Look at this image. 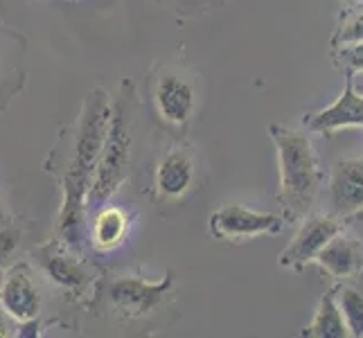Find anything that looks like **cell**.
I'll return each instance as SVG.
<instances>
[{"instance_id": "obj_1", "label": "cell", "mask_w": 363, "mask_h": 338, "mask_svg": "<svg viewBox=\"0 0 363 338\" xmlns=\"http://www.w3.org/2000/svg\"><path fill=\"white\" fill-rule=\"evenodd\" d=\"M135 106L138 97L133 81L124 79L111 104L106 137L89 187V212L106 205L129 179L135 145Z\"/></svg>"}, {"instance_id": "obj_2", "label": "cell", "mask_w": 363, "mask_h": 338, "mask_svg": "<svg viewBox=\"0 0 363 338\" xmlns=\"http://www.w3.org/2000/svg\"><path fill=\"white\" fill-rule=\"evenodd\" d=\"M269 135L278 149L280 190L284 221H300L309 215L320 190V167L311 137L294 127L269 124Z\"/></svg>"}, {"instance_id": "obj_3", "label": "cell", "mask_w": 363, "mask_h": 338, "mask_svg": "<svg viewBox=\"0 0 363 338\" xmlns=\"http://www.w3.org/2000/svg\"><path fill=\"white\" fill-rule=\"evenodd\" d=\"M174 273L167 271L160 280H147L143 275H111L97 278L89 298V311L93 316L138 322L156 316L165 307L174 289Z\"/></svg>"}, {"instance_id": "obj_4", "label": "cell", "mask_w": 363, "mask_h": 338, "mask_svg": "<svg viewBox=\"0 0 363 338\" xmlns=\"http://www.w3.org/2000/svg\"><path fill=\"white\" fill-rule=\"evenodd\" d=\"M30 264L70 303H84L93 293L97 275L79 250L59 240H48L30 248Z\"/></svg>"}, {"instance_id": "obj_5", "label": "cell", "mask_w": 363, "mask_h": 338, "mask_svg": "<svg viewBox=\"0 0 363 338\" xmlns=\"http://www.w3.org/2000/svg\"><path fill=\"white\" fill-rule=\"evenodd\" d=\"M152 104L165 127L185 129L199 104L194 79L181 68H162L152 84Z\"/></svg>"}, {"instance_id": "obj_6", "label": "cell", "mask_w": 363, "mask_h": 338, "mask_svg": "<svg viewBox=\"0 0 363 338\" xmlns=\"http://www.w3.org/2000/svg\"><path fill=\"white\" fill-rule=\"evenodd\" d=\"M284 217L271 215V212H259L246 208L242 203H226L210 212L208 217V232L212 240L226 244H242L257 240L264 235H280L284 228Z\"/></svg>"}, {"instance_id": "obj_7", "label": "cell", "mask_w": 363, "mask_h": 338, "mask_svg": "<svg viewBox=\"0 0 363 338\" xmlns=\"http://www.w3.org/2000/svg\"><path fill=\"white\" fill-rule=\"evenodd\" d=\"M199 156L187 145H174L154 169V198L158 205H181L196 190Z\"/></svg>"}, {"instance_id": "obj_8", "label": "cell", "mask_w": 363, "mask_h": 338, "mask_svg": "<svg viewBox=\"0 0 363 338\" xmlns=\"http://www.w3.org/2000/svg\"><path fill=\"white\" fill-rule=\"evenodd\" d=\"M0 309L16 325L36 320L43 309V295L36 284L30 261H14L3 271L0 282Z\"/></svg>"}, {"instance_id": "obj_9", "label": "cell", "mask_w": 363, "mask_h": 338, "mask_svg": "<svg viewBox=\"0 0 363 338\" xmlns=\"http://www.w3.org/2000/svg\"><path fill=\"white\" fill-rule=\"evenodd\" d=\"M341 230L343 219L332 215V212H328V215H309L294 235V240L280 253L278 264L289 271H303L307 264L316 259L323 246Z\"/></svg>"}, {"instance_id": "obj_10", "label": "cell", "mask_w": 363, "mask_h": 338, "mask_svg": "<svg viewBox=\"0 0 363 338\" xmlns=\"http://www.w3.org/2000/svg\"><path fill=\"white\" fill-rule=\"evenodd\" d=\"M305 127L316 133H334L345 127H363V95L354 89V74L345 72V86L334 102L305 118Z\"/></svg>"}, {"instance_id": "obj_11", "label": "cell", "mask_w": 363, "mask_h": 338, "mask_svg": "<svg viewBox=\"0 0 363 338\" xmlns=\"http://www.w3.org/2000/svg\"><path fill=\"white\" fill-rule=\"evenodd\" d=\"M332 215L339 219L354 217L363 210V158H341L330 171Z\"/></svg>"}, {"instance_id": "obj_12", "label": "cell", "mask_w": 363, "mask_h": 338, "mask_svg": "<svg viewBox=\"0 0 363 338\" xmlns=\"http://www.w3.org/2000/svg\"><path fill=\"white\" fill-rule=\"evenodd\" d=\"M314 261L334 280H352L363 273V242L341 230L323 246Z\"/></svg>"}, {"instance_id": "obj_13", "label": "cell", "mask_w": 363, "mask_h": 338, "mask_svg": "<svg viewBox=\"0 0 363 338\" xmlns=\"http://www.w3.org/2000/svg\"><path fill=\"white\" fill-rule=\"evenodd\" d=\"M25 50V39L9 28H0V111H5L9 99L18 95L25 81V72L18 66Z\"/></svg>"}, {"instance_id": "obj_14", "label": "cell", "mask_w": 363, "mask_h": 338, "mask_svg": "<svg viewBox=\"0 0 363 338\" xmlns=\"http://www.w3.org/2000/svg\"><path fill=\"white\" fill-rule=\"evenodd\" d=\"M129 235V215L120 205H102L95 210L91 221L89 242L97 253H111L124 244Z\"/></svg>"}, {"instance_id": "obj_15", "label": "cell", "mask_w": 363, "mask_h": 338, "mask_svg": "<svg viewBox=\"0 0 363 338\" xmlns=\"http://www.w3.org/2000/svg\"><path fill=\"white\" fill-rule=\"evenodd\" d=\"M300 336H307V338H345L347 336L339 303H336V286L318 300L314 318H311V322L300 332Z\"/></svg>"}, {"instance_id": "obj_16", "label": "cell", "mask_w": 363, "mask_h": 338, "mask_svg": "<svg viewBox=\"0 0 363 338\" xmlns=\"http://www.w3.org/2000/svg\"><path fill=\"white\" fill-rule=\"evenodd\" d=\"M336 303H339L347 336L363 338V293L352 286H336Z\"/></svg>"}, {"instance_id": "obj_17", "label": "cell", "mask_w": 363, "mask_h": 338, "mask_svg": "<svg viewBox=\"0 0 363 338\" xmlns=\"http://www.w3.org/2000/svg\"><path fill=\"white\" fill-rule=\"evenodd\" d=\"M23 230L14 223L0 225V269H9L16 261V255L21 250Z\"/></svg>"}, {"instance_id": "obj_18", "label": "cell", "mask_w": 363, "mask_h": 338, "mask_svg": "<svg viewBox=\"0 0 363 338\" xmlns=\"http://www.w3.org/2000/svg\"><path fill=\"white\" fill-rule=\"evenodd\" d=\"M361 41H363V9L345 16L341 28L334 34V47L352 45V43H361Z\"/></svg>"}, {"instance_id": "obj_19", "label": "cell", "mask_w": 363, "mask_h": 338, "mask_svg": "<svg viewBox=\"0 0 363 338\" xmlns=\"http://www.w3.org/2000/svg\"><path fill=\"white\" fill-rule=\"evenodd\" d=\"M336 66H339L343 72H363V41L361 43H352V45H343L334 52Z\"/></svg>"}, {"instance_id": "obj_20", "label": "cell", "mask_w": 363, "mask_h": 338, "mask_svg": "<svg viewBox=\"0 0 363 338\" xmlns=\"http://www.w3.org/2000/svg\"><path fill=\"white\" fill-rule=\"evenodd\" d=\"M160 3H169L167 7H174L179 11H185L187 7L192 9H201V5H219L223 0H160Z\"/></svg>"}, {"instance_id": "obj_21", "label": "cell", "mask_w": 363, "mask_h": 338, "mask_svg": "<svg viewBox=\"0 0 363 338\" xmlns=\"http://www.w3.org/2000/svg\"><path fill=\"white\" fill-rule=\"evenodd\" d=\"M14 320H11L3 309H0V338H7V336H14Z\"/></svg>"}, {"instance_id": "obj_22", "label": "cell", "mask_w": 363, "mask_h": 338, "mask_svg": "<svg viewBox=\"0 0 363 338\" xmlns=\"http://www.w3.org/2000/svg\"><path fill=\"white\" fill-rule=\"evenodd\" d=\"M5 223H11V215L3 201V194H0V225H5Z\"/></svg>"}, {"instance_id": "obj_23", "label": "cell", "mask_w": 363, "mask_h": 338, "mask_svg": "<svg viewBox=\"0 0 363 338\" xmlns=\"http://www.w3.org/2000/svg\"><path fill=\"white\" fill-rule=\"evenodd\" d=\"M354 219H357V221H359V223L363 225V210H359V212H357V215H354Z\"/></svg>"}, {"instance_id": "obj_24", "label": "cell", "mask_w": 363, "mask_h": 338, "mask_svg": "<svg viewBox=\"0 0 363 338\" xmlns=\"http://www.w3.org/2000/svg\"><path fill=\"white\" fill-rule=\"evenodd\" d=\"M0 282H3V269H0Z\"/></svg>"}]
</instances>
